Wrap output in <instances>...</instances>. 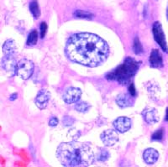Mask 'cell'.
<instances>
[{
    "label": "cell",
    "instance_id": "5",
    "mask_svg": "<svg viewBox=\"0 0 168 167\" xmlns=\"http://www.w3.org/2000/svg\"><path fill=\"white\" fill-rule=\"evenodd\" d=\"M153 35H154V39L155 41L160 45V46L162 48V50L166 52H168V48L166 45V42L165 35L164 32L162 28V25L159 22H155L152 27Z\"/></svg>",
    "mask_w": 168,
    "mask_h": 167
},
{
    "label": "cell",
    "instance_id": "11",
    "mask_svg": "<svg viewBox=\"0 0 168 167\" xmlns=\"http://www.w3.org/2000/svg\"><path fill=\"white\" fill-rule=\"evenodd\" d=\"M142 117L145 122L150 125L155 124L159 121L158 112L155 108H146L142 112Z\"/></svg>",
    "mask_w": 168,
    "mask_h": 167
},
{
    "label": "cell",
    "instance_id": "8",
    "mask_svg": "<svg viewBox=\"0 0 168 167\" xmlns=\"http://www.w3.org/2000/svg\"><path fill=\"white\" fill-rule=\"evenodd\" d=\"M102 141L107 146H113L119 140V136L114 129H107L102 133L100 135Z\"/></svg>",
    "mask_w": 168,
    "mask_h": 167
},
{
    "label": "cell",
    "instance_id": "9",
    "mask_svg": "<svg viewBox=\"0 0 168 167\" xmlns=\"http://www.w3.org/2000/svg\"><path fill=\"white\" fill-rule=\"evenodd\" d=\"M113 124H114V129L117 131L119 133H124L130 130L132 126V122H131V119L127 117H119L118 118L114 120Z\"/></svg>",
    "mask_w": 168,
    "mask_h": 167
},
{
    "label": "cell",
    "instance_id": "29",
    "mask_svg": "<svg viewBox=\"0 0 168 167\" xmlns=\"http://www.w3.org/2000/svg\"><path fill=\"white\" fill-rule=\"evenodd\" d=\"M165 119H166V121H167L168 122V107H167V109H166V112Z\"/></svg>",
    "mask_w": 168,
    "mask_h": 167
},
{
    "label": "cell",
    "instance_id": "2",
    "mask_svg": "<svg viewBox=\"0 0 168 167\" xmlns=\"http://www.w3.org/2000/svg\"><path fill=\"white\" fill-rule=\"evenodd\" d=\"M57 159L64 166H89L97 160V153L88 143H61L57 150Z\"/></svg>",
    "mask_w": 168,
    "mask_h": 167
},
{
    "label": "cell",
    "instance_id": "19",
    "mask_svg": "<svg viewBox=\"0 0 168 167\" xmlns=\"http://www.w3.org/2000/svg\"><path fill=\"white\" fill-rule=\"evenodd\" d=\"M133 51L136 55H142L144 52L142 45L140 43V40L138 37H135L134 40V45H133Z\"/></svg>",
    "mask_w": 168,
    "mask_h": 167
},
{
    "label": "cell",
    "instance_id": "17",
    "mask_svg": "<svg viewBox=\"0 0 168 167\" xmlns=\"http://www.w3.org/2000/svg\"><path fill=\"white\" fill-rule=\"evenodd\" d=\"M109 158V153L105 149H98L97 153V160L100 162H105Z\"/></svg>",
    "mask_w": 168,
    "mask_h": 167
},
{
    "label": "cell",
    "instance_id": "26",
    "mask_svg": "<svg viewBox=\"0 0 168 167\" xmlns=\"http://www.w3.org/2000/svg\"><path fill=\"white\" fill-rule=\"evenodd\" d=\"M59 123V121H58V118H56V117H52L50 121H49V126L51 127H56Z\"/></svg>",
    "mask_w": 168,
    "mask_h": 167
},
{
    "label": "cell",
    "instance_id": "10",
    "mask_svg": "<svg viewBox=\"0 0 168 167\" xmlns=\"http://www.w3.org/2000/svg\"><path fill=\"white\" fill-rule=\"evenodd\" d=\"M50 98H51L50 92L45 89H41V91H39L38 94L36 95V97L35 98V105L40 109H44L47 106Z\"/></svg>",
    "mask_w": 168,
    "mask_h": 167
},
{
    "label": "cell",
    "instance_id": "18",
    "mask_svg": "<svg viewBox=\"0 0 168 167\" xmlns=\"http://www.w3.org/2000/svg\"><path fill=\"white\" fill-rule=\"evenodd\" d=\"M29 10L35 19H38L41 15V11L39 9L38 3L36 1H32L31 3H29Z\"/></svg>",
    "mask_w": 168,
    "mask_h": 167
},
{
    "label": "cell",
    "instance_id": "7",
    "mask_svg": "<svg viewBox=\"0 0 168 167\" xmlns=\"http://www.w3.org/2000/svg\"><path fill=\"white\" fill-rule=\"evenodd\" d=\"M82 96V91L77 87H70L65 91L63 94V100L68 104L74 103L79 101Z\"/></svg>",
    "mask_w": 168,
    "mask_h": 167
},
{
    "label": "cell",
    "instance_id": "14",
    "mask_svg": "<svg viewBox=\"0 0 168 167\" xmlns=\"http://www.w3.org/2000/svg\"><path fill=\"white\" fill-rule=\"evenodd\" d=\"M159 158V153L155 149H146L143 153V159L146 164H154Z\"/></svg>",
    "mask_w": 168,
    "mask_h": 167
},
{
    "label": "cell",
    "instance_id": "30",
    "mask_svg": "<svg viewBox=\"0 0 168 167\" xmlns=\"http://www.w3.org/2000/svg\"><path fill=\"white\" fill-rule=\"evenodd\" d=\"M167 17H168V8H167Z\"/></svg>",
    "mask_w": 168,
    "mask_h": 167
},
{
    "label": "cell",
    "instance_id": "27",
    "mask_svg": "<svg viewBox=\"0 0 168 167\" xmlns=\"http://www.w3.org/2000/svg\"><path fill=\"white\" fill-rule=\"evenodd\" d=\"M129 91H130V94L132 95L133 97L136 96V91H135V86H134L133 83H131V84L130 85Z\"/></svg>",
    "mask_w": 168,
    "mask_h": 167
},
{
    "label": "cell",
    "instance_id": "3",
    "mask_svg": "<svg viewBox=\"0 0 168 167\" xmlns=\"http://www.w3.org/2000/svg\"><path fill=\"white\" fill-rule=\"evenodd\" d=\"M140 62L135 60L128 57L125 59L124 63L118 66L111 72L108 73L106 78L111 81H117L122 85H127L137 72L140 67Z\"/></svg>",
    "mask_w": 168,
    "mask_h": 167
},
{
    "label": "cell",
    "instance_id": "16",
    "mask_svg": "<svg viewBox=\"0 0 168 167\" xmlns=\"http://www.w3.org/2000/svg\"><path fill=\"white\" fill-rule=\"evenodd\" d=\"M38 41V32L35 29H33L28 35V38H27V41H26V44L29 46H32V45H35Z\"/></svg>",
    "mask_w": 168,
    "mask_h": 167
},
{
    "label": "cell",
    "instance_id": "15",
    "mask_svg": "<svg viewBox=\"0 0 168 167\" xmlns=\"http://www.w3.org/2000/svg\"><path fill=\"white\" fill-rule=\"evenodd\" d=\"M16 50V45L13 40H8L3 45V51L5 55L14 54Z\"/></svg>",
    "mask_w": 168,
    "mask_h": 167
},
{
    "label": "cell",
    "instance_id": "1",
    "mask_svg": "<svg viewBox=\"0 0 168 167\" xmlns=\"http://www.w3.org/2000/svg\"><path fill=\"white\" fill-rule=\"evenodd\" d=\"M65 52L75 63L94 67L104 63L109 55L107 42L91 33H77L68 39Z\"/></svg>",
    "mask_w": 168,
    "mask_h": 167
},
{
    "label": "cell",
    "instance_id": "21",
    "mask_svg": "<svg viewBox=\"0 0 168 167\" xmlns=\"http://www.w3.org/2000/svg\"><path fill=\"white\" fill-rule=\"evenodd\" d=\"M74 16L76 18H79V19H92V14L89 13V12H86V11H83V10H76V12L74 13Z\"/></svg>",
    "mask_w": 168,
    "mask_h": 167
},
{
    "label": "cell",
    "instance_id": "20",
    "mask_svg": "<svg viewBox=\"0 0 168 167\" xmlns=\"http://www.w3.org/2000/svg\"><path fill=\"white\" fill-rule=\"evenodd\" d=\"M90 107H91L90 105L85 102H77V103L75 105V109L78 112H81V113L88 112Z\"/></svg>",
    "mask_w": 168,
    "mask_h": 167
},
{
    "label": "cell",
    "instance_id": "25",
    "mask_svg": "<svg viewBox=\"0 0 168 167\" xmlns=\"http://www.w3.org/2000/svg\"><path fill=\"white\" fill-rule=\"evenodd\" d=\"M47 30V25L45 22H42L40 25V34H41V38H44L45 33Z\"/></svg>",
    "mask_w": 168,
    "mask_h": 167
},
{
    "label": "cell",
    "instance_id": "24",
    "mask_svg": "<svg viewBox=\"0 0 168 167\" xmlns=\"http://www.w3.org/2000/svg\"><path fill=\"white\" fill-rule=\"evenodd\" d=\"M163 137V130L162 129H159L157 131H155L152 134V140H161Z\"/></svg>",
    "mask_w": 168,
    "mask_h": 167
},
{
    "label": "cell",
    "instance_id": "23",
    "mask_svg": "<svg viewBox=\"0 0 168 167\" xmlns=\"http://www.w3.org/2000/svg\"><path fill=\"white\" fill-rule=\"evenodd\" d=\"M63 124L66 127H71L74 123V119L70 116H65L63 118Z\"/></svg>",
    "mask_w": 168,
    "mask_h": 167
},
{
    "label": "cell",
    "instance_id": "12",
    "mask_svg": "<svg viewBox=\"0 0 168 167\" xmlns=\"http://www.w3.org/2000/svg\"><path fill=\"white\" fill-rule=\"evenodd\" d=\"M116 103L118 106L124 108V107L133 106L135 100H134L133 96L130 95V93H121L116 98Z\"/></svg>",
    "mask_w": 168,
    "mask_h": 167
},
{
    "label": "cell",
    "instance_id": "22",
    "mask_svg": "<svg viewBox=\"0 0 168 167\" xmlns=\"http://www.w3.org/2000/svg\"><path fill=\"white\" fill-rule=\"evenodd\" d=\"M150 87H148V91H149V93L152 95H156L158 93V91L160 90L159 89V86H157L155 83H151V82H150Z\"/></svg>",
    "mask_w": 168,
    "mask_h": 167
},
{
    "label": "cell",
    "instance_id": "13",
    "mask_svg": "<svg viewBox=\"0 0 168 167\" xmlns=\"http://www.w3.org/2000/svg\"><path fill=\"white\" fill-rule=\"evenodd\" d=\"M150 65L153 68H162L163 66V60L162 55L160 54L158 50H153L150 56Z\"/></svg>",
    "mask_w": 168,
    "mask_h": 167
},
{
    "label": "cell",
    "instance_id": "6",
    "mask_svg": "<svg viewBox=\"0 0 168 167\" xmlns=\"http://www.w3.org/2000/svg\"><path fill=\"white\" fill-rule=\"evenodd\" d=\"M17 60L14 56V54H10V55H5V56L2 59V67L3 69L6 71L7 72L10 73L11 76L14 74H15V68L16 65H17Z\"/></svg>",
    "mask_w": 168,
    "mask_h": 167
},
{
    "label": "cell",
    "instance_id": "4",
    "mask_svg": "<svg viewBox=\"0 0 168 167\" xmlns=\"http://www.w3.org/2000/svg\"><path fill=\"white\" fill-rule=\"evenodd\" d=\"M35 66L31 60L22 59L18 61L16 65L15 74L23 80H27L34 72Z\"/></svg>",
    "mask_w": 168,
    "mask_h": 167
},
{
    "label": "cell",
    "instance_id": "28",
    "mask_svg": "<svg viewBox=\"0 0 168 167\" xmlns=\"http://www.w3.org/2000/svg\"><path fill=\"white\" fill-rule=\"evenodd\" d=\"M17 98H18V93H16L15 92V93H13V94L10 95V101H14Z\"/></svg>",
    "mask_w": 168,
    "mask_h": 167
}]
</instances>
